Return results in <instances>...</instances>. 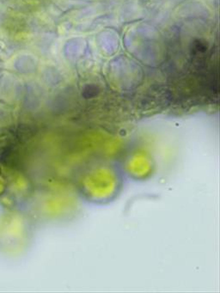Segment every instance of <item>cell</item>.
I'll return each mask as SVG.
<instances>
[{
  "mask_svg": "<svg viewBox=\"0 0 220 293\" xmlns=\"http://www.w3.org/2000/svg\"><path fill=\"white\" fill-rule=\"evenodd\" d=\"M98 93V88L95 85H88L85 87L83 90V96L86 98H90V97H95Z\"/></svg>",
  "mask_w": 220,
  "mask_h": 293,
  "instance_id": "cell-1",
  "label": "cell"
},
{
  "mask_svg": "<svg viewBox=\"0 0 220 293\" xmlns=\"http://www.w3.org/2000/svg\"><path fill=\"white\" fill-rule=\"evenodd\" d=\"M195 48L199 51V52H204V51H206V45L203 44L202 42H200L199 41H197V42H195Z\"/></svg>",
  "mask_w": 220,
  "mask_h": 293,
  "instance_id": "cell-2",
  "label": "cell"
}]
</instances>
